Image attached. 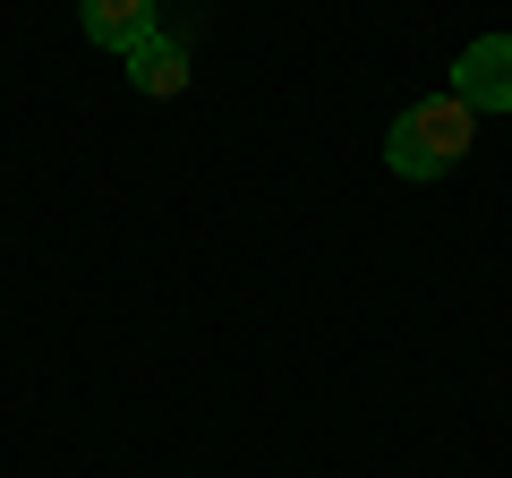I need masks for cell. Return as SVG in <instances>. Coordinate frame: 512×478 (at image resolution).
<instances>
[{
  "label": "cell",
  "mask_w": 512,
  "mask_h": 478,
  "mask_svg": "<svg viewBox=\"0 0 512 478\" xmlns=\"http://www.w3.org/2000/svg\"><path fill=\"white\" fill-rule=\"evenodd\" d=\"M453 94L470 111H512V35H478L453 60Z\"/></svg>",
  "instance_id": "obj_2"
},
{
  "label": "cell",
  "mask_w": 512,
  "mask_h": 478,
  "mask_svg": "<svg viewBox=\"0 0 512 478\" xmlns=\"http://www.w3.org/2000/svg\"><path fill=\"white\" fill-rule=\"evenodd\" d=\"M120 69H128V86L154 94V103H163V94H188V43H171L163 26H154L137 52H120Z\"/></svg>",
  "instance_id": "obj_3"
},
{
  "label": "cell",
  "mask_w": 512,
  "mask_h": 478,
  "mask_svg": "<svg viewBox=\"0 0 512 478\" xmlns=\"http://www.w3.org/2000/svg\"><path fill=\"white\" fill-rule=\"evenodd\" d=\"M470 137H478V111L461 103V94H436V103H410L402 120H393L384 163H393V180H444V171L470 154Z\"/></svg>",
  "instance_id": "obj_1"
},
{
  "label": "cell",
  "mask_w": 512,
  "mask_h": 478,
  "mask_svg": "<svg viewBox=\"0 0 512 478\" xmlns=\"http://www.w3.org/2000/svg\"><path fill=\"white\" fill-rule=\"evenodd\" d=\"M77 26H86V43H103V52H137V43L154 35V0H77Z\"/></svg>",
  "instance_id": "obj_4"
}]
</instances>
